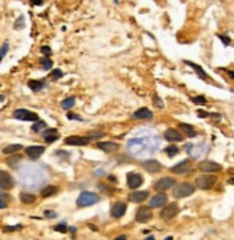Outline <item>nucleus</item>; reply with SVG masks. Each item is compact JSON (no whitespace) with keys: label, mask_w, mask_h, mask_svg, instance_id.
Instances as JSON below:
<instances>
[{"label":"nucleus","mask_w":234,"mask_h":240,"mask_svg":"<svg viewBox=\"0 0 234 240\" xmlns=\"http://www.w3.org/2000/svg\"><path fill=\"white\" fill-rule=\"evenodd\" d=\"M158 148H159V139L152 133H149L147 136L130 139L129 143H127V149H129L130 153H133V156H142L146 153H153Z\"/></svg>","instance_id":"1"},{"label":"nucleus","mask_w":234,"mask_h":240,"mask_svg":"<svg viewBox=\"0 0 234 240\" xmlns=\"http://www.w3.org/2000/svg\"><path fill=\"white\" fill-rule=\"evenodd\" d=\"M194 191H195V185H192L191 182H182V184H178L173 188L172 194H173L175 198H185V197L192 195Z\"/></svg>","instance_id":"2"},{"label":"nucleus","mask_w":234,"mask_h":240,"mask_svg":"<svg viewBox=\"0 0 234 240\" xmlns=\"http://www.w3.org/2000/svg\"><path fill=\"white\" fill-rule=\"evenodd\" d=\"M98 201H100V197H98L97 194L84 191V192H81L80 197L77 198V206H78V207H88V206L97 204Z\"/></svg>","instance_id":"3"},{"label":"nucleus","mask_w":234,"mask_h":240,"mask_svg":"<svg viewBox=\"0 0 234 240\" xmlns=\"http://www.w3.org/2000/svg\"><path fill=\"white\" fill-rule=\"evenodd\" d=\"M13 117L16 120H20V122H38L39 120V116L33 111H29L26 108H17L13 111Z\"/></svg>","instance_id":"4"},{"label":"nucleus","mask_w":234,"mask_h":240,"mask_svg":"<svg viewBox=\"0 0 234 240\" xmlns=\"http://www.w3.org/2000/svg\"><path fill=\"white\" fill-rule=\"evenodd\" d=\"M215 181H217V178L214 176V175H200L198 178H197V181H195V185L200 188V190H211L212 187H214V184H215Z\"/></svg>","instance_id":"5"},{"label":"nucleus","mask_w":234,"mask_h":240,"mask_svg":"<svg viewBox=\"0 0 234 240\" xmlns=\"http://www.w3.org/2000/svg\"><path fill=\"white\" fill-rule=\"evenodd\" d=\"M15 187V179L12 175L0 169V190H12Z\"/></svg>","instance_id":"6"},{"label":"nucleus","mask_w":234,"mask_h":240,"mask_svg":"<svg viewBox=\"0 0 234 240\" xmlns=\"http://www.w3.org/2000/svg\"><path fill=\"white\" fill-rule=\"evenodd\" d=\"M178 213H179V207H178V204L176 203H172V204L166 206V207L161 211V217L163 218V220H170V218H173Z\"/></svg>","instance_id":"7"},{"label":"nucleus","mask_w":234,"mask_h":240,"mask_svg":"<svg viewBox=\"0 0 234 240\" xmlns=\"http://www.w3.org/2000/svg\"><path fill=\"white\" fill-rule=\"evenodd\" d=\"M191 168H192L191 161H189V159H185V161H181V162H178L176 165H173L172 168H170V171H172L173 174L182 175V174H186V172H188Z\"/></svg>","instance_id":"8"},{"label":"nucleus","mask_w":234,"mask_h":240,"mask_svg":"<svg viewBox=\"0 0 234 240\" xmlns=\"http://www.w3.org/2000/svg\"><path fill=\"white\" fill-rule=\"evenodd\" d=\"M198 168L202 172H218V171H221V165L214 162V161H202V162H200Z\"/></svg>","instance_id":"9"},{"label":"nucleus","mask_w":234,"mask_h":240,"mask_svg":"<svg viewBox=\"0 0 234 240\" xmlns=\"http://www.w3.org/2000/svg\"><path fill=\"white\" fill-rule=\"evenodd\" d=\"M142 184H143V178H142L140 174H136V172L127 174V185L132 190H137Z\"/></svg>","instance_id":"10"},{"label":"nucleus","mask_w":234,"mask_h":240,"mask_svg":"<svg viewBox=\"0 0 234 240\" xmlns=\"http://www.w3.org/2000/svg\"><path fill=\"white\" fill-rule=\"evenodd\" d=\"M152 218V210L150 207H140L136 213V221L137 223H146Z\"/></svg>","instance_id":"11"},{"label":"nucleus","mask_w":234,"mask_h":240,"mask_svg":"<svg viewBox=\"0 0 234 240\" xmlns=\"http://www.w3.org/2000/svg\"><path fill=\"white\" fill-rule=\"evenodd\" d=\"M155 187H156V190L159 191H166L169 190V188H172V187H175V179L169 178V176H163L161 179H158V182L155 184Z\"/></svg>","instance_id":"12"},{"label":"nucleus","mask_w":234,"mask_h":240,"mask_svg":"<svg viewBox=\"0 0 234 240\" xmlns=\"http://www.w3.org/2000/svg\"><path fill=\"white\" fill-rule=\"evenodd\" d=\"M65 143H67V145H70V146H85V145H88L90 143V141L87 139V138L73 135V136L65 138Z\"/></svg>","instance_id":"13"},{"label":"nucleus","mask_w":234,"mask_h":240,"mask_svg":"<svg viewBox=\"0 0 234 240\" xmlns=\"http://www.w3.org/2000/svg\"><path fill=\"white\" fill-rule=\"evenodd\" d=\"M163 136H165V139H166L168 142H181L182 139H184L182 133L178 132L176 129H172V127H169L168 130H165Z\"/></svg>","instance_id":"14"},{"label":"nucleus","mask_w":234,"mask_h":240,"mask_svg":"<svg viewBox=\"0 0 234 240\" xmlns=\"http://www.w3.org/2000/svg\"><path fill=\"white\" fill-rule=\"evenodd\" d=\"M166 201H168V197H166L165 194H156V195H153V197L150 198L149 206L153 208L163 207V206H166Z\"/></svg>","instance_id":"15"},{"label":"nucleus","mask_w":234,"mask_h":240,"mask_svg":"<svg viewBox=\"0 0 234 240\" xmlns=\"http://www.w3.org/2000/svg\"><path fill=\"white\" fill-rule=\"evenodd\" d=\"M42 136L46 143H54L55 141H58L59 138V133H58L57 129H43L42 130Z\"/></svg>","instance_id":"16"},{"label":"nucleus","mask_w":234,"mask_h":240,"mask_svg":"<svg viewBox=\"0 0 234 240\" xmlns=\"http://www.w3.org/2000/svg\"><path fill=\"white\" fill-rule=\"evenodd\" d=\"M126 210H127V206H126L124 203L119 201V203H116L113 207H111V215H113L114 218H120V217L124 215Z\"/></svg>","instance_id":"17"},{"label":"nucleus","mask_w":234,"mask_h":240,"mask_svg":"<svg viewBox=\"0 0 234 240\" xmlns=\"http://www.w3.org/2000/svg\"><path fill=\"white\" fill-rule=\"evenodd\" d=\"M25 152H26V155L31 158V159H38V158L45 152V148H43V146H28V148L25 149Z\"/></svg>","instance_id":"18"},{"label":"nucleus","mask_w":234,"mask_h":240,"mask_svg":"<svg viewBox=\"0 0 234 240\" xmlns=\"http://www.w3.org/2000/svg\"><path fill=\"white\" fill-rule=\"evenodd\" d=\"M147 197H149L147 191H135L129 195V200L132 203H143V201H146Z\"/></svg>","instance_id":"19"},{"label":"nucleus","mask_w":234,"mask_h":240,"mask_svg":"<svg viewBox=\"0 0 234 240\" xmlns=\"http://www.w3.org/2000/svg\"><path fill=\"white\" fill-rule=\"evenodd\" d=\"M143 166H145L146 171H147V172H150V174H155V172L161 171V168H162L161 164H159L158 161H155V159L145 161V162H143Z\"/></svg>","instance_id":"20"},{"label":"nucleus","mask_w":234,"mask_h":240,"mask_svg":"<svg viewBox=\"0 0 234 240\" xmlns=\"http://www.w3.org/2000/svg\"><path fill=\"white\" fill-rule=\"evenodd\" d=\"M28 87L32 91L38 93V91L43 90L46 87V80H29L28 81Z\"/></svg>","instance_id":"21"},{"label":"nucleus","mask_w":234,"mask_h":240,"mask_svg":"<svg viewBox=\"0 0 234 240\" xmlns=\"http://www.w3.org/2000/svg\"><path fill=\"white\" fill-rule=\"evenodd\" d=\"M97 148L104 150V152H116L119 149V143H116V142H98Z\"/></svg>","instance_id":"22"},{"label":"nucleus","mask_w":234,"mask_h":240,"mask_svg":"<svg viewBox=\"0 0 234 240\" xmlns=\"http://www.w3.org/2000/svg\"><path fill=\"white\" fill-rule=\"evenodd\" d=\"M133 117L135 119H152L153 117V113L146 107H142V108H137L136 111L133 113Z\"/></svg>","instance_id":"23"},{"label":"nucleus","mask_w":234,"mask_h":240,"mask_svg":"<svg viewBox=\"0 0 234 240\" xmlns=\"http://www.w3.org/2000/svg\"><path fill=\"white\" fill-rule=\"evenodd\" d=\"M184 62H185L186 65L192 67V68L195 70V73L198 74V77H200V78H202V80H208V75H207V73H205V71H204V70H202L200 65H197V64L191 62V61H184Z\"/></svg>","instance_id":"24"},{"label":"nucleus","mask_w":234,"mask_h":240,"mask_svg":"<svg viewBox=\"0 0 234 240\" xmlns=\"http://www.w3.org/2000/svg\"><path fill=\"white\" fill-rule=\"evenodd\" d=\"M179 130H181V132H185V135L189 136V138H195V136H197V132H195V129L191 124L181 123L179 124Z\"/></svg>","instance_id":"25"},{"label":"nucleus","mask_w":234,"mask_h":240,"mask_svg":"<svg viewBox=\"0 0 234 240\" xmlns=\"http://www.w3.org/2000/svg\"><path fill=\"white\" fill-rule=\"evenodd\" d=\"M23 146L20 145V143H13V145H7L6 148H3V153H6V155H13V153H16V152H19V150L22 149Z\"/></svg>","instance_id":"26"},{"label":"nucleus","mask_w":234,"mask_h":240,"mask_svg":"<svg viewBox=\"0 0 234 240\" xmlns=\"http://www.w3.org/2000/svg\"><path fill=\"white\" fill-rule=\"evenodd\" d=\"M57 192H58V187L48 185L46 188L40 190V197H42V198H46V197H51V195H54V194H57Z\"/></svg>","instance_id":"27"},{"label":"nucleus","mask_w":234,"mask_h":240,"mask_svg":"<svg viewBox=\"0 0 234 240\" xmlns=\"http://www.w3.org/2000/svg\"><path fill=\"white\" fill-rule=\"evenodd\" d=\"M35 200H36V197L31 192H22L20 194V201L23 204H32V203H35Z\"/></svg>","instance_id":"28"},{"label":"nucleus","mask_w":234,"mask_h":240,"mask_svg":"<svg viewBox=\"0 0 234 240\" xmlns=\"http://www.w3.org/2000/svg\"><path fill=\"white\" fill-rule=\"evenodd\" d=\"M43 129H46V123H45V122H42V120L33 122V124H32V132L39 133V132H42Z\"/></svg>","instance_id":"29"},{"label":"nucleus","mask_w":234,"mask_h":240,"mask_svg":"<svg viewBox=\"0 0 234 240\" xmlns=\"http://www.w3.org/2000/svg\"><path fill=\"white\" fill-rule=\"evenodd\" d=\"M40 67H42V70H45V71H49L51 68H52V61H51V58L49 57H43V58H40Z\"/></svg>","instance_id":"30"},{"label":"nucleus","mask_w":234,"mask_h":240,"mask_svg":"<svg viewBox=\"0 0 234 240\" xmlns=\"http://www.w3.org/2000/svg\"><path fill=\"white\" fill-rule=\"evenodd\" d=\"M74 104H75V97H67V99L61 103V107L67 110V108L74 107Z\"/></svg>","instance_id":"31"},{"label":"nucleus","mask_w":234,"mask_h":240,"mask_svg":"<svg viewBox=\"0 0 234 240\" xmlns=\"http://www.w3.org/2000/svg\"><path fill=\"white\" fill-rule=\"evenodd\" d=\"M165 152L168 153V156L173 158L175 155H178V153H179V149H178V146H175V145H169V146L165 149Z\"/></svg>","instance_id":"32"},{"label":"nucleus","mask_w":234,"mask_h":240,"mask_svg":"<svg viewBox=\"0 0 234 240\" xmlns=\"http://www.w3.org/2000/svg\"><path fill=\"white\" fill-rule=\"evenodd\" d=\"M22 158L19 156V155H10V158L7 159V165H10L12 168H16V162L17 161H20Z\"/></svg>","instance_id":"33"},{"label":"nucleus","mask_w":234,"mask_h":240,"mask_svg":"<svg viewBox=\"0 0 234 240\" xmlns=\"http://www.w3.org/2000/svg\"><path fill=\"white\" fill-rule=\"evenodd\" d=\"M13 28L15 29H23L25 28V16H19V19H16L15 20V25H13Z\"/></svg>","instance_id":"34"},{"label":"nucleus","mask_w":234,"mask_h":240,"mask_svg":"<svg viewBox=\"0 0 234 240\" xmlns=\"http://www.w3.org/2000/svg\"><path fill=\"white\" fill-rule=\"evenodd\" d=\"M64 77V73L59 70V68H55L52 73H51V78L52 80H59V78H62Z\"/></svg>","instance_id":"35"},{"label":"nucleus","mask_w":234,"mask_h":240,"mask_svg":"<svg viewBox=\"0 0 234 240\" xmlns=\"http://www.w3.org/2000/svg\"><path fill=\"white\" fill-rule=\"evenodd\" d=\"M191 101L194 104H205L207 103V99L204 96H197V97H191Z\"/></svg>","instance_id":"36"},{"label":"nucleus","mask_w":234,"mask_h":240,"mask_svg":"<svg viewBox=\"0 0 234 240\" xmlns=\"http://www.w3.org/2000/svg\"><path fill=\"white\" fill-rule=\"evenodd\" d=\"M54 230H55V232H59V233H67L68 232V226H67V223H59L54 227Z\"/></svg>","instance_id":"37"},{"label":"nucleus","mask_w":234,"mask_h":240,"mask_svg":"<svg viewBox=\"0 0 234 240\" xmlns=\"http://www.w3.org/2000/svg\"><path fill=\"white\" fill-rule=\"evenodd\" d=\"M7 51H9V43H7V42H4V43H3V45L0 46V61H1V59L6 57Z\"/></svg>","instance_id":"38"},{"label":"nucleus","mask_w":234,"mask_h":240,"mask_svg":"<svg viewBox=\"0 0 234 240\" xmlns=\"http://www.w3.org/2000/svg\"><path fill=\"white\" fill-rule=\"evenodd\" d=\"M23 226L22 224H16V226H4L3 227V232H16V230H20Z\"/></svg>","instance_id":"39"},{"label":"nucleus","mask_w":234,"mask_h":240,"mask_svg":"<svg viewBox=\"0 0 234 240\" xmlns=\"http://www.w3.org/2000/svg\"><path fill=\"white\" fill-rule=\"evenodd\" d=\"M40 54H42L43 57H51V54H52L51 46H48V45H43V46H40Z\"/></svg>","instance_id":"40"},{"label":"nucleus","mask_w":234,"mask_h":240,"mask_svg":"<svg viewBox=\"0 0 234 240\" xmlns=\"http://www.w3.org/2000/svg\"><path fill=\"white\" fill-rule=\"evenodd\" d=\"M103 136H104L103 132H96V133H90L88 136H87V139H88V141H91V139H100V138H103Z\"/></svg>","instance_id":"41"},{"label":"nucleus","mask_w":234,"mask_h":240,"mask_svg":"<svg viewBox=\"0 0 234 240\" xmlns=\"http://www.w3.org/2000/svg\"><path fill=\"white\" fill-rule=\"evenodd\" d=\"M153 104L158 106L159 108H163V101H162V100L159 99V96H156V94L153 96Z\"/></svg>","instance_id":"42"},{"label":"nucleus","mask_w":234,"mask_h":240,"mask_svg":"<svg viewBox=\"0 0 234 240\" xmlns=\"http://www.w3.org/2000/svg\"><path fill=\"white\" fill-rule=\"evenodd\" d=\"M218 38L221 39V42H223L224 45H231V41H230V38H228V36H226V35H218Z\"/></svg>","instance_id":"43"},{"label":"nucleus","mask_w":234,"mask_h":240,"mask_svg":"<svg viewBox=\"0 0 234 240\" xmlns=\"http://www.w3.org/2000/svg\"><path fill=\"white\" fill-rule=\"evenodd\" d=\"M67 117H68L70 120H80V122L82 120V119H81V116H78V114H74V113H68V114H67Z\"/></svg>","instance_id":"44"},{"label":"nucleus","mask_w":234,"mask_h":240,"mask_svg":"<svg viewBox=\"0 0 234 240\" xmlns=\"http://www.w3.org/2000/svg\"><path fill=\"white\" fill-rule=\"evenodd\" d=\"M45 217H46V218H55V217H57V213H55V211H51V210H46V211H45Z\"/></svg>","instance_id":"45"},{"label":"nucleus","mask_w":234,"mask_h":240,"mask_svg":"<svg viewBox=\"0 0 234 240\" xmlns=\"http://www.w3.org/2000/svg\"><path fill=\"white\" fill-rule=\"evenodd\" d=\"M9 198H10V197H9L7 192H4V191L0 190V200H4V201H7Z\"/></svg>","instance_id":"46"},{"label":"nucleus","mask_w":234,"mask_h":240,"mask_svg":"<svg viewBox=\"0 0 234 240\" xmlns=\"http://www.w3.org/2000/svg\"><path fill=\"white\" fill-rule=\"evenodd\" d=\"M29 3L32 6H40V4H43V0H29Z\"/></svg>","instance_id":"47"},{"label":"nucleus","mask_w":234,"mask_h":240,"mask_svg":"<svg viewBox=\"0 0 234 240\" xmlns=\"http://www.w3.org/2000/svg\"><path fill=\"white\" fill-rule=\"evenodd\" d=\"M6 207H7V201L0 200V208H6Z\"/></svg>","instance_id":"48"},{"label":"nucleus","mask_w":234,"mask_h":240,"mask_svg":"<svg viewBox=\"0 0 234 240\" xmlns=\"http://www.w3.org/2000/svg\"><path fill=\"white\" fill-rule=\"evenodd\" d=\"M198 116L200 117H207V116H210L208 113H205V111H198Z\"/></svg>","instance_id":"49"},{"label":"nucleus","mask_w":234,"mask_h":240,"mask_svg":"<svg viewBox=\"0 0 234 240\" xmlns=\"http://www.w3.org/2000/svg\"><path fill=\"white\" fill-rule=\"evenodd\" d=\"M114 240H127V237H126L124 234H121V236H119V237H116Z\"/></svg>","instance_id":"50"},{"label":"nucleus","mask_w":234,"mask_h":240,"mask_svg":"<svg viewBox=\"0 0 234 240\" xmlns=\"http://www.w3.org/2000/svg\"><path fill=\"white\" fill-rule=\"evenodd\" d=\"M68 230H70V232L73 233V234H75V232H77V229H75V227H70Z\"/></svg>","instance_id":"51"},{"label":"nucleus","mask_w":234,"mask_h":240,"mask_svg":"<svg viewBox=\"0 0 234 240\" xmlns=\"http://www.w3.org/2000/svg\"><path fill=\"white\" fill-rule=\"evenodd\" d=\"M4 99H6V97H4L3 94H0V103H3V101H4Z\"/></svg>","instance_id":"52"},{"label":"nucleus","mask_w":234,"mask_h":240,"mask_svg":"<svg viewBox=\"0 0 234 240\" xmlns=\"http://www.w3.org/2000/svg\"><path fill=\"white\" fill-rule=\"evenodd\" d=\"M146 240H155V237H153V236H147V237H146Z\"/></svg>","instance_id":"53"},{"label":"nucleus","mask_w":234,"mask_h":240,"mask_svg":"<svg viewBox=\"0 0 234 240\" xmlns=\"http://www.w3.org/2000/svg\"><path fill=\"white\" fill-rule=\"evenodd\" d=\"M165 240H173V237H172V236H168V237H166Z\"/></svg>","instance_id":"54"}]
</instances>
